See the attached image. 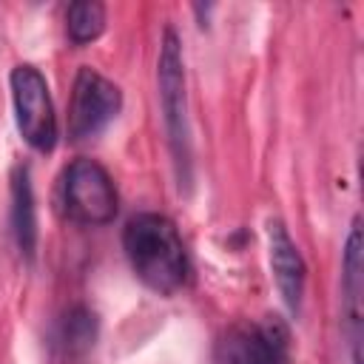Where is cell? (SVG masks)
Returning a JSON list of instances; mask_svg holds the SVG:
<instances>
[{
  "mask_svg": "<svg viewBox=\"0 0 364 364\" xmlns=\"http://www.w3.org/2000/svg\"><path fill=\"white\" fill-rule=\"evenodd\" d=\"M125 256L142 284L171 296L188 279V253L176 225L162 213H136L122 230Z\"/></svg>",
  "mask_w": 364,
  "mask_h": 364,
  "instance_id": "1",
  "label": "cell"
},
{
  "mask_svg": "<svg viewBox=\"0 0 364 364\" xmlns=\"http://www.w3.org/2000/svg\"><path fill=\"white\" fill-rule=\"evenodd\" d=\"M156 85H159V108L179 185H191L193 159H191V125H188V94H185V60H182V43L171 26L162 31V43H159Z\"/></svg>",
  "mask_w": 364,
  "mask_h": 364,
  "instance_id": "2",
  "label": "cell"
},
{
  "mask_svg": "<svg viewBox=\"0 0 364 364\" xmlns=\"http://www.w3.org/2000/svg\"><path fill=\"white\" fill-rule=\"evenodd\" d=\"M9 85H11V105H14L20 136L34 151L51 154L60 139V125H57V114H54L46 77L40 74V68L23 63L11 68Z\"/></svg>",
  "mask_w": 364,
  "mask_h": 364,
  "instance_id": "3",
  "label": "cell"
},
{
  "mask_svg": "<svg viewBox=\"0 0 364 364\" xmlns=\"http://www.w3.org/2000/svg\"><path fill=\"white\" fill-rule=\"evenodd\" d=\"M63 208L71 222L80 225H108L117 216L119 196L111 173L94 159H74L63 171Z\"/></svg>",
  "mask_w": 364,
  "mask_h": 364,
  "instance_id": "4",
  "label": "cell"
},
{
  "mask_svg": "<svg viewBox=\"0 0 364 364\" xmlns=\"http://www.w3.org/2000/svg\"><path fill=\"white\" fill-rule=\"evenodd\" d=\"M122 108V91L117 82L102 77L97 68L82 65L74 77L71 105H68V134L71 139L97 136Z\"/></svg>",
  "mask_w": 364,
  "mask_h": 364,
  "instance_id": "5",
  "label": "cell"
},
{
  "mask_svg": "<svg viewBox=\"0 0 364 364\" xmlns=\"http://www.w3.org/2000/svg\"><path fill=\"white\" fill-rule=\"evenodd\" d=\"M364 270V239H361V219L355 216L344 242V259H341V313H344V333L350 344V358L353 364H361V327H364V313H361V273Z\"/></svg>",
  "mask_w": 364,
  "mask_h": 364,
  "instance_id": "6",
  "label": "cell"
},
{
  "mask_svg": "<svg viewBox=\"0 0 364 364\" xmlns=\"http://www.w3.org/2000/svg\"><path fill=\"white\" fill-rule=\"evenodd\" d=\"M267 256H270V270H273L276 287H279L287 310L299 313L301 296H304V282H307V267H304V259L282 219H267Z\"/></svg>",
  "mask_w": 364,
  "mask_h": 364,
  "instance_id": "7",
  "label": "cell"
},
{
  "mask_svg": "<svg viewBox=\"0 0 364 364\" xmlns=\"http://www.w3.org/2000/svg\"><path fill=\"white\" fill-rule=\"evenodd\" d=\"M228 364H287V330L279 321L236 327L228 341Z\"/></svg>",
  "mask_w": 364,
  "mask_h": 364,
  "instance_id": "8",
  "label": "cell"
},
{
  "mask_svg": "<svg viewBox=\"0 0 364 364\" xmlns=\"http://www.w3.org/2000/svg\"><path fill=\"white\" fill-rule=\"evenodd\" d=\"M11 228L20 253L31 262L37 250V208L26 165H17L11 173Z\"/></svg>",
  "mask_w": 364,
  "mask_h": 364,
  "instance_id": "9",
  "label": "cell"
},
{
  "mask_svg": "<svg viewBox=\"0 0 364 364\" xmlns=\"http://www.w3.org/2000/svg\"><path fill=\"white\" fill-rule=\"evenodd\" d=\"M97 341V316L94 310L82 307V304H74L63 313L57 330H54V344L63 355L68 358H77V355H85Z\"/></svg>",
  "mask_w": 364,
  "mask_h": 364,
  "instance_id": "10",
  "label": "cell"
},
{
  "mask_svg": "<svg viewBox=\"0 0 364 364\" xmlns=\"http://www.w3.org/2000/svg\"><path fill=\"white\" fill-rule=\"evenodd\" d=\"M65 31L68 40L77 46L94 43L105 31V6L97 0H77L65 11Z\"/></svg>",
  "mask_w": 364,
  "mask_h": 364,
  "instance_id": "11",
  "label": "cell"
}]
</instances>
